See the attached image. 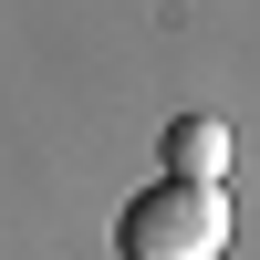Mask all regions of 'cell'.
Returning a JSON list of instances; mask_svg holds the SVG:
<instances>
[{"label": "cell", "instance_id": "obj_2", "mask_svg": "<svg viewBox=\"0 0 260 260\" xmlns=\"http://www.w3.org/2000/svg\"><path fill=\"white\" fill-rule=\"evenodd\" d=\"M167 177L219 187V177H229V125H219V115H177V125H167Z\"/></svg>", "mask_w": 260, "mask_h": 260}, {"label": "cell", "instance_id": "obj_1", "mask_svg": "<svg viewBox=\"0 0 260 260\" xmlns=\"http://www.w3.org/2000/svg\"><path fill=\"white\" fill-rule=\"evenodd\" d=\"M115 250H125V260H219V250H229V187L156 177V187L115 219Z\"/></svg>", "mask_w": 260, "mask_h": 260}]
</instances>
